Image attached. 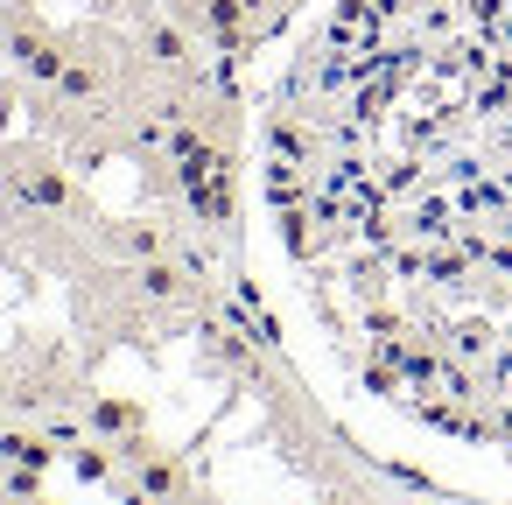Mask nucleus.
<instances>
[{
  "mask_svg": "<svg viewBox=\"0 0 512 505\" xmlns=\"http://www.w3.org/2000/svg\"><path fill=\"white\" fill-rule=\"evenodd\" d=\"M267 204L365 393L512 449V0H330Z\"/></svg>",
  "mask_w": 512,
  "mask_h": 505,
  "instance_id": "1",
  "label": "nucleus"
}]
</instances>
